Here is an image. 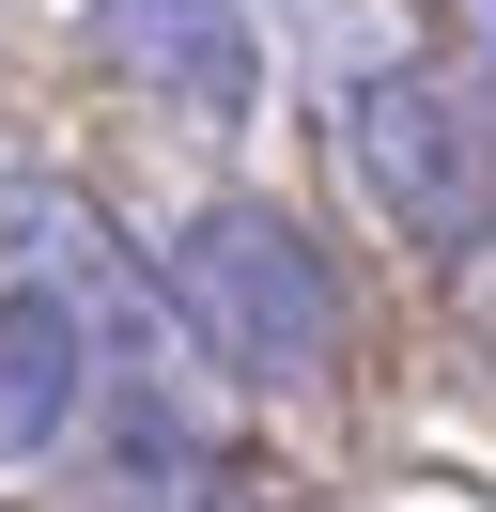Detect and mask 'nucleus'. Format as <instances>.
Segmentation results:
<instances>
[{
  "instance_id": "nucleus-3",
  "label": "nucleus",
  "mask_w": 496,
  "mask_h": 512,
  "mask_svg": "<svg viewBox=\"0 0 496 512\" xmlns=\"http://www.w3.org/2000/svg\"><path fill=\"white\" fill-rule=\"evenodd\" d=\"M93 47H109L124 94H155L202 140L264 109V32H248V0H93Z\"/></svg>"
},
{
  "instance_id": "nucleus-1",
  "label": "nucleus",
  "mask_w": 496,
  "mask_h": 512,
  "mask_svg": "<svg viewBox=\"0 0 496 512\" xmlns=\"http://www.w3.org/2000/svg\"><path fill=\"white\" fill-rule=\"evenodd\" d=\"M155 295H171V326H186L233 388H326L341 342H357V295H341L326 233H310L295 202H248V187L202 202V218H171Z\"/></svg>"
},
{
  "instance_id": "nucleus-2",
  "label": "nucleus",
  "mask_w": 496,
  "mask_h": 512,
  "mask_svg": "<svg viewBox=\"0 0 496 512\" xmlns=\"http://www.w3.org/2000/svg\"><path fill=\"white\" fill-rule=\"evenodd\" d=\"M341 156L388 202V233H419V249H481L496 233V94L481 78L372 63L357 94H341Z\"/></svg>"
},
{
  "instance_id": "nucleus-5",
  "label": "nucleus",
  "mask_w": 496,
  "mask_h": 512,
  "mask_svg": "<svg viewBox=\"0 0 496 512\" xmlns=\"http://www.w3.org/2000/svg\"><path fill=\"white\" fill-rule=\"evenodd\" d=\"M109 419H124V435H109V466H93L78 512H248L186 419H155V404H109Z\"/></svg>"
},
{
  "instance_id": "nucleus-4",
  "label": "nucleus",
  "mask_w": 496,
  "mask_h": 512,
  "mask_svg": "<svg viewBox=\"0 0 496 512\" xmlns=\"http://www.w3.org/2000/svg\"><path fill=\"white\" fill-rule=\"evenodd\" d=\"M93 419V311L62 280H0V466H47Z\"/></svg>"
},
{
  "instance_id": "nucleus-6",
  "label": "nucleus",
  "mask_w": 496,
  "mask_h": 512,
  "mask_svg": "<svg viewBox=\"0 0 496 512\" xmlns=\"http://www.w3.org/2000/svg\"><path fill=\"white\" fill-rule=\"evenodd\" d=\"M419 16L465 47V78H496V0H419Z\"/></svg>"
}]
</instances>
